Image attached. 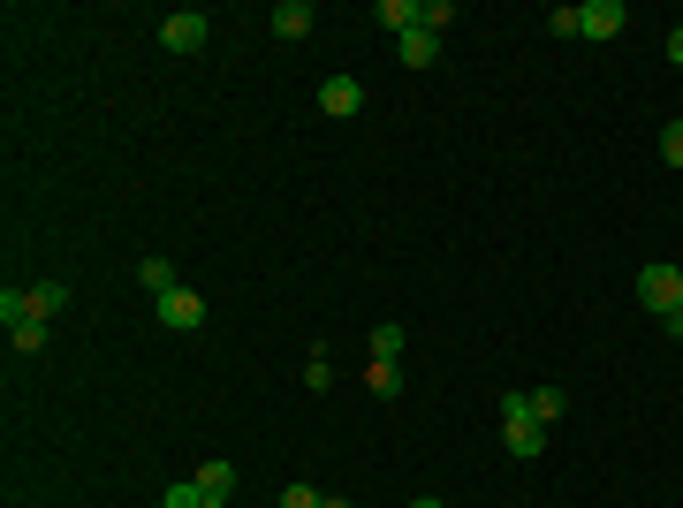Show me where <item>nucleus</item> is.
Segmentation results:
<instances>
[{"instance_id":"obj_11","label":"nucleus","mask_w":683,"mask_h":508,"mask_svg":"<svg viewBox=\"0 0 683 508\" xmlns=\"http://www.w3.org/2000/svg\"><path fill=\"white\" fill-rule=\"evenodd\" d=\"M365 387H373L380 402H395V395H403V365H387V357H373V365H365Z\"/></svg>"},{"instance_id":"obj_1","label":"nucleus","mask_w":683,"mask_h":508,"mask_svg":"<svg viewBox=\"0 0 683 508\" xmlns=\"http://www.w3.org/2000/svg\"><path fill=\"white\" fill-rule=\"evenodd\" d=\"M502 448H509L516 464H532V456L547 448V425L532 418V402H524V387H502Z\"/></svg>"},{"instance_id":"obj_26","label":"nucleus","mask_w":683,"mask_h":508,"mask_svg":"<svg viewBox=\"0 0 683 508\" xmlns=\"http://www.w3.org/2000/svg\"><path fill=\"white\" fill-rule=\"evenodd\" d=\"M206 508H228V501H206Z\"/></svg>"},{"instance_id":"obj_8","label":"nucleus","mask_w":683,"mask_h":508,"mask_svg":"<svg viewBox=\"0 0 683 508\" xmlns=\"http://www.w3.org/2000/svg\"><path fill=\"white\" fill-rule=\"evenodd\" d=\"M190 486H198V501H228V494H236V464H206Z\"/></svg>"},{"instance_id":"obj_9","label":"nucleus","mask_w":683,"mask_h":508,"mask_svg":"<svg viewBox=\"0 0 683 508\" xmlns=\"http://www.w3.org/2000/svg\"><path fill=\"white\" fill-rule=\"evenodd\" d=\"M395 53H403V69H433V61H441V39H433V31H410V39H395Z\"/></svg>"},{"instance_id":"obj_27","label":"nucleus","mask_w":683,"mask_h":508,"mask_svg":"<svg viewBox=\"0 0 683 508\" xmlns=\"http://www.w3.org/2000/svg\"><path fill=\"white\" fill-rule=\"evenodd\" d=\"M676 273H683V266H676Z\"/></svg>"},{"instance_id":"obj_10","label":"nucleus","mask_w":683,"mask_h":508,"mask_svg":"<svg viewBox=\"0 0 683 508\" xmlns=\"http://www.w3.org/2000/svg\"><path fill=\"white\" fill-rule=\"evenodd\" d=\"M137 281L152 289V303H160V297H175V289H182V281H175V258H145V266H137Z\"/></svg>"},{"instance_id":"obj_24","label":"nucleus","mask_w":683,"mask_h":508,"mask_svg":"<svg viewBox=\"0 0 683 508\" xmlns=\"http://www.w3.org/2000/svg\"><path fill=\"white\" fill-rule=\"evenodd\" d=\"M319 508H357V501H342V494H327V501H319Z\"/></svg>"},{"instance_id":"obj_20","label":"nucleus","mask_w":683,"mask_h":508,"mask_svg":"<svg viewBox=\"0 0 683 508\" xmlns=\"http://www.w3.org/2000/svg\"><path fill=\"white\" fill-rule=\"evenodd\" d=\"M160 508H206V501H198V486H168V494H160Z\"/></svg>"},{"instance_id":"obj_2","label":"nucleus","mask_w":683,"mask_h":508,"mask_svg":"<svg viewBox=\"0 0 683 508\" xmlns=\"http://www.w3.org/2000/svg\"><path fill=\"white\" fill-rule=\"evenodd\" d=\"M206 39H214V23H206L198 8H175V16H160V46H168V53H198Z\"/></svg>"},{"instance_id":"obj_4","label":"nucleus","mask_w":683,"mask_h":508,"mask_svg":"<svg viewBox=\"0 0 683 508\" xmlns=\"http://www.w3.org/2000/svg\"><path fill=\"white\" fill-rule=\"evenodd\" d=\"M623 23H631L623 0H585L577 8V39H623Z\"/></svg>"},{"instance_id":"obj_13","label":"nucleus","mask_w":683,"mask_h":508,"mask_svg":"<svg viewBox=\"0 0 683 508\" xmlns=\"http://www.w3.org/2000/svg\"><path fill=\"white\" fill-rule=\"evenodd\" d=\"M524 402H532V418H540V425H555L562 410H570V402H562V387H532Z\"/></svg>"},{"instance_id":"obj_18","label":"nucleus","mask_w":683,"mask_h":508,"mask_svg":"<svg viewBox=\"0 0 683 508\" xmlns=\"http://www.w3.org/2000/svg\"><path fill=\"white\" fill-rule=\"evenodd\" d=\"M661 160H669V168H683V122L661 129Z\"/></svg>"},{"instance_id":"obj_6","label":"nucleus","mask_w":683,"mask_h":508,"mask_svg":"<svg viewBox=\"0 0 683 508\" xmlns=\"http://www.w3.org/2000/svg\"><path fill=\"white\" fill-rule=\"evenodd\" d=\"M357 107H365V84H357V77H327V84H319V114H335V122H349Z\"/></svg>"},{"instance_id":"obj_25","label":"nucleus","mask_w":683,"mask_h":508,"mask_svg":"<svg viewBox=\"0 0 683 508\" xmlns=\"http://www.w3.org/2000/svg\"><path fill=\"white\" fill-rule=\"evenodd\" d=\"M410 508H441V501H433V494H426V501H410Z\"/></svg>"},{"instance_id":"obj_15","label":"nucleus","mask_w":683,"mask_h":508,"mask_svg":"<svg viewBox=\"0 0 683 508\" xmlns=\"http://www.w3.org/2000/svg\"><path fill=\"white\" fill-rule=\"evenodd\" d=\"M403 341H410L403 327H373V357H387V365H395V357H403Z\"/></svg>"},{"instance_id":"obj_12","label":"nucleus","mask_w":683,"mask_h":508,"mask_svg":"<svg viewBox=\"0 0 683 508\" xmlns=\"http://www.w3.org/2000/svg\"><path fill=\"white\" fill-rule=\"evenodd\" d=\"M304 31H311V8H304V0H281V8H274V39H304Z\"/></svg>"},{"instance_id":"obj_23","label":"nucleus","mask_w":683,"mask_h":508,"mask_svg":"<svg viewBox=\"0 0 683 508\" xmlns=\"http://www.w3.org/2000/svg\"><path fill=\"white\" fill-rule=\"evenodd\" d=\"M669 61H676V69H683V23H676V31H669Z\"/></svg>"},{"instance_id":"obj_3","label":"nucleus","mask_w":683,"mask_h":508,"mask_svg":"<svg viewBox=\"0 0 683 508\" xmlns=\"http://www.w3.org/2000/svg\"><path fill=\"white\" fill-rule=\"evenodd\" d=\"M676 297H683V273H676V266H645V273H639V303L653 311V319H661V311H676Z\"/></svg>"},{"instance_id":"obj_14","label":"nucleus","mask_w":683,"mask_h":508,"mask_svg":"<svg viewBox=\"0 0 683 508\" xmlns=\"http://www.w3.org/2000/svg\"><path fill=\"white\" fill-rule=\"evenodd\" d=\"M31 303H39V319H61V311H69V289H61V281H39Z\"/></svg>"},{"instance_id":"obj_5","label":"nucleus","mask_w":683,"mask_h":508,"mask_svg":"<svg viewBox=\"0 0 683 508\" xmlns=\"http://www.w3.org/2000/svg\"><path fill=\"white\" fill-rule=\"evenodd\" d=\"M160 327H175V335H198V327H206V297H198V289H175V297H160Z\"/></svg>"},{"instance_id":"obj_16","label":"nucleus","mask_w":683,"mask_h":508,"mask_svg":"<svg viewBox=\"0 0 683 508\" xmlns=\"http://www.w3.org/2000/svg\"><path fill=\"white\" fill-rule=\"evenodd\" d=\"M304 387H311V395H327V387H335V365H327L319 349H311V365H304Z\"/></svg>"},{"instance_id":"obj_7","label":"nucleus","mask_w":683,"mask_h":508,"mask_svg":"<svg viewBox=\"0 0 683 508\" xmlns=\"http://www.w3.org/2000/svg\"><path fill=\"white\" fill-rule=\"evenodd\" d=\"M0 327H8V335H16V327H46L31 289H0Z\"/></svg>"},{"instance_id":"obj_22","label":"nucleus","mask_w":683,"mask_h":508,"mask_svg":"<svg viewBox=\"0 0 683 508\" xmlns=\"http://www.w3.org/2000/svg\"><path fill=\"white\" fill-rule=\"evenodd\" d=\"M661 327H669V335L683 341V297H676V311H661Z\"/></svg>"},{"instance_id":"obj_17","label":"nucleus","mask_w":683,"mask_h":508,"mask_svg":"<svg viewBox=\"0 0 683 508\" xmlns=\"http://www.w3.org/2000/svg\"><path fill=\"white\" fill-rule=\"evenodd\" d=\"M8 341H16V357H39V349H46V327H16Z\"/></svg>"},{"instance_id":"obj_19","label":"nucleus","mask_w":683,"mask_h":508,"mask_svg":"<svg viewBox=\"0 0 683 508\" xmlns=\"http://www.w3.org/2000/svg\"><path fill=\"white\" fill-rule=\"evenodd\" d=\"M448 23H456V8H448V0H426V31H433V39H441Z\"/></svg>"},{"instance_id":"obj_21","label":"nucleus","mask_w":683,"mask_h":508,"mask_svg":"<svg viewBox=\"0 0 683 508\" xmlns=\"http://www.w3.org/2000/svg\"><path fill=\"white\" fill-rule=\"evenodd\" d=\"M281 508H319V494L311 486H281Z\"/></svg>"}]
</instances>
